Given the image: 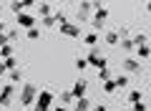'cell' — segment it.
<instances>
[{"mask_svg":"<svg viewBox=\"0 0 151 111\" xmlns=\"http://www.w3.org/2000/svg\"><path fill=\"white\" fill-rule=\"evenodd\" d=\"M35 96H38V89H35V83L25 81V83L20 86V106L30 109V106H33V101H35Z\"/></svg>","mask_w":151,"mask_h":111,"instance_id":"1","label":"cell"},{"mask_svg":"<svg viewBox=\"0 0 151 111\" xmlns=\"http://www.w3.org/2000/svg\"><path fill=\"white\" fill-rule=\"evenodd\" d=\"M35 111H48L50 109V104H53V91L50 89H43V91H38V96H35Z\"/></svg>","mask_w":151,"mask_h":111,"instance_id":"2","label":"cell"},{"mask_svg":"<svg viewBox=\"0 0 151 111\" xmlns=\"http://www.w3.org/2000/svg\"><path fill=\"white\" fill-rule=\"evenodd\" d=\"M15 86L13 83H5V86H0V106L3 109H8V106L13 104V99H15Z\"/></svg>","mask_w":151,"mask_h":111,"instance_id":"3","label":"cell"},{"mask_svg":"<svg viewBox=\"0 0 151 111\" xmlns=\"http://www.w3.org/2000/svg\"><path fill=\"white\" fill-rule=\"evenodd\" d=\"M86 63L88 66H93V68H106V58H103V56H98V51L96 48H91V51H88V56H86Z\"/></svg>","mask_w":151,"mask_h":111,"instance_id":"4","label":"cell"},{"mask_svg":"<svg viewBox=\"0 0 151 111\" xmlns=\"http://www.w3.org/2000/svg\"><path fill=\"white\" fill-rule=\"evenodd\" d=\"M15 25L18 28H35V15H30V13H20V15H15Z\"/></svg>","mask_w":151,"mask_h":111,"instance_id":"5","label":"cell"},{"mask_svg":"<svg viewBox=\"0 0 151 111\" xmlns=\"http://www.w3.org/2000/svg\"><path fill=\"white\" fill-rule=\"evenodd\" d=\"M86 91H88V81H76L73 83V89H70V96H73V101L76 99H83V96H86Z\"/></svg>","mask_w":151,"mask_h":111,"instance_id":"6","label":"cell"},{"mask_svg":"<svg viewBox=\"0 0 151 111\" xmlns=\"http://www.w3.org/2000/svg\"><path fill=\"white\" fill-rule=\"evenodd\" d=\"M58 30L68 38H81V28L76 25V23H63V25H58Z\"/></svg>","mask_w":151,"mask_h":111,"instance_id":"7","label":"cell"},{"mask_svg":"<svg viewBox=\"0 0 151 111\" xmlns=\"http://www.w3.org/2000/svg\"><path fill=\"white\" fill-rule=\"evenodd\" d=\"M124 68H126V73H141V61L139 58H126Z\"/></svg>","mask_w":151,"mask_h":111,"instance_id":"8","label":"cell"},{"mask_svg":"<svg viewBox=\"0 0 151 111\" xmlns=\"http://www.w3.org/2000/svg\"><path fill=\"white\" fill-rule=\"evenodd\" d=\"M35 13L43 15V18H48V15H53V5H50V3H35Z\"/></svg>","mask_w":151,"mask_h":111,"instance_id":"9","label":"cell"},{"mask_svg":"<svg viewBox=\"0 0 151 111\" xmlns=\"http://www.w3.org/2000/svg\"><path fill=\"white\" fill-rule=\"evenodd\" d=\"M18 38H20V30H18V28H8V30H5V41L10 43V46H15Z\"/></svg>","mask_w":151,"mask_h":111,"instance_id":"10","label":"cell"},{"mask_svg":"<svg viewBox=\"0 0 151 111\" xmlns=\"http://www.w3.org/2000/svg\"><path fill=\"white\" fill-rule=\"evenodd\" d=\"M91 109V101L83 96V99H76V104H73V111H88Z\"/></svg>","mask_w":151,"mask_h":111,"instance_id":"11","label":"cell"},{"mask_svg":"<svg viewBox=\"0 0 151 111\" xmlns=\"http://www.w3.org/2000/svg\"><path fill=\"white\" fill-rule=\"evenodd\" d=\"M0 56H3V61L13 58V56H15V46H10V43H8V46H0Z\"/></svg>","mask_w":151,"mask_h":111,"instance_id":"12","label":"cell"},{"mask_svg":"<svg viewBox=\"0 0 151 111\" xmlns=\"http://www.w3.org/2000/svg\"><path fill=\"white\" fill-rule=\"evenodd\" d=\"M8 78H10V83L13 86H18V83H23V73H20V71H8Z\"/></svg>","mask_w":151,"mask_h":111,"instance_id":"13","label":"cell"},{"mask_svg":"<svg viewBox=\"0 0 151 111\" xmlns=\"http://www.w3.org/2000/svg\"><path fill=\"white\" fill-rule=\"evenodd\" d=\"M83 43H86V46H96V43H98V33H93V30H88L86 33V36H83Z\"/></svg>","mask_w":151,"mask_h":111,"instance_id":"14","label":"cell"},{"mask_svg":"<svg viewBox=\"0 0 151 111\" xmlns=\"http://www.w3.org/2000/svg\"><path fill=\"white\" fill-rule=\"evenodd\" d=\"M106 43H108V46H119V43H121L119 33H116V30H108L106 33Z\"/></svg>","mask_w":151,"mask_h":111,"instance_id":"15","label":"cell"},{"mask_svg":"<svg viewBox=\"0 0 151 111\" xmlns=\"http://www.w3.org/2000/svg\"><path fill=\"white\" fill-rule=\"evenodd\" d=\"M136 56H139V58H151V46L149 43H146V46H139L136 48Z\"/></svg>","mask_w":151,"mask_h":111,"instance_id":"16","label":"cell"},{"mask_svg":"<svg viewBox=\"0 0 151 111\" xmlns=\"http://www.w3.org/2000/svg\"><path fill=\"white\" fill-rule=\"evenodd\" d=\"M121 48H124L126 53H134V51H136V46H134V41H131V38H124V41H121Z\"/></svg>","mask_w":151,"mask_h":111,"instance_id":"17","label":"cell"},{"mask_svg":"<svg viewBox=\"0 0 151 111\" xmlns=\"http://www.w3.org/2000/svg\"><path fill=\"white\" fill-rule=\"evenodd\" d=\"M25 36H28V41H38L40 38V28H28Z\"/></svg>","mask_w":151,"mask_h":111,"instance_id":"18","label":"cell"},{"mask_svg":"<svg viewBox=\"0 0 151 111\" xmlns=\"http://www.w3.org/2000/svg\"><path fill=\"white\" fill-rule=\"evenodd\" d=\"M60 104H63L65 109H68V106L73 104V96H70V91H63V94H60Z\"/></svg>","mask_w":151,"mask_h":111,"instance_id":"19","label":"cell"},{"mask_svg":"<svg viewBox=\"0 0 151 111\" xmlns=\"http://www.w3.org/2000/svg\"><path fill=\"white\" fill-rule=\"evenodd\" d=\"M53 20H55V25H63V23H68V20H65V13H63V10H55V13H53Z\"/></svg>","mask_w":151,"mask_h":111,"instance_id":"20","label":"cell"},{"mask_svg":"<svg viewBox=\"0 0 151 111\" xmlns=\"http://www.w3.org/2000/svg\"><path fill=\"white\" fill-rule=\"evenodd\" d=\"M103 91H106V94H113V91H116V81H113V78L103 81Z\"/></svg>","mask_w":151,"mask_h":111,"instance_id":"21","label":"cell"},{"mask_svg":"<svg viewBox=\"0 0 151 111\" xmlns=\"http://www.w3.org/2000/svg\"><path fill=\"white\" fill-rule=\"evenodd\" d=\"M131 41H134V46H136V48H139V46H146V36H144V33H136Z\"/></svg>","mask_w":151,"mask_h":111,"instance_id":"22","label":"cell"},{"mask_svg":"<svg viewBox=\"0 0 151 111\" xmlns=\"http://www.w3.org/2000/svg\"><path fill=\"white\" fill-rule=\"evenodd\" d=\"M3 63H5V68H8V71H15V68H18V61H15V56H13V58H5Z\"/></svg>","mask_w":151,"mask_h":111,"instance_id":"23","label":"cell"},{"mask_svg":"<svg viewBox=\"0 0 151 111\" xmlns=\"http://www.w3.org/2000/svg\"><path fill=\"white\" fill-rule=\"evenodd\" d=\"M129 101H131V104H139V101H141V91H129Z\"/></svg>","mask_w":151,"mask_h":111,"instance_id":"24","label":"cell"},{"mask_svg":"<svg viewBox=\"0 0 151 111\" xmlns=\"http://www.w3.org/2000/svg\"><path fill=\"white\" fill-rule=\"evenodd\" d=\"M76 68H78V71H86V68H88L86 58H76Z\"/></svg>","mask_w":151,"mask_h":111,"instance_id":"25","label":"cell"},{"mask_svg":"<svg viewBox=\"0 0 151 111\" xmlns=\"http://www.w3.org/2000/svg\"><path fill=\"white\" fill-rule=\"evenodd\" d=\"M116 81V89H119V86H129V76H119V78H113Z\"/></svg>","mask_w":151,"mask_h":111,"instance_id":"26","label":"cell"},{"mask_svg":"<svg viewBox=\"0 0 151 111\" xmlns=\"http://www.w3.org/2000/svg\"><path fill=\"white\" fill-rule=\"evenodd\" d=\"M98 78H101V81H108V78H111V71H108V68H101V71H98Z\"/></svg>","mask_w":151,"mask_h":111,"instance_id":"27","label":"cell"},{"mask_svg":"<svg viewBox=\"0 0 151 111\" xmlns=\"http://www.w3.org/2000/svg\"><path fill=\"white\" fill-rule=\"evenodd\" d=\"M43 25H45V28H53V25H55V20H53V15H48V18H43Z\"/></svg>","mask_w":151,"mask_h":111,"instance_id":"28","label":"cell"},{"mask_svg":"<svg viewBox=\"0 0 151 111\" xmlns=\"http://www.w3.org/2000/svg\"><path fill=\"white\" fill-rule=\"evenodd\" d=\"M131 111H146V106L139 101V104H131Z\"/></svg>","mask_w":151,"mask_h":111,"instance_id":"29","label":"cell"},{"mask_svg":"<svg viewBox=\"0 0 151 111\" xmlns=\"http://www.w3.org/2000/svg\"><path fill=\"white\" fill-rule=\"evenodd\" d=\"M93 111H108V106H103V104H98V106H96V109H93Z\"/></svg>","mask_w":151,"mask_h":111,"instance_id":"30","label":"cell"},{"mask_svg":"<svg viewBox=\"0 0 151 111\" xmlns=\"http://www.w3.org/2000/svg\"><path fill=\"white\" fill-rule=\"evenodd\" d=\"M3 73H8V68H5V63L0 61V76H3Z\"/></svg>","mask_w":151,"mask_h":111,"instance_id":"31","label":"cell"},{"mask_svg":"<svg viewBox=\"0 0 151 111\" xmlns=\"http://www.w3.org/2000/svg\"><path fill=\"white\" fill-rule=\"evenodd\" d=\"M8 30V25H5V23H3V20H0V36H3V33H5Z\"/></svg>","mask_w":151,"mask_h":111,"instance_id":"32","label":"cell"},{"mask_svg":"<svg viewBox=\"0 0 151 111\" xmlns=\"http://www.w3.org/2000/svg\"><path fill=\"white\" fill-rule=\"evenodd\" d=\"M0 46H8V41H5V33L0 36Z\"/></svg>","mask_w":151,"mask_h":111,"instance_id":"33","label":"cell"},{"mask_svg":"<svg viewBox=\"0 0 151 111\" xmlns=\"http://www.w3.org/2000/svg\"><path fill=\"white\" fill-rule=\"evenodd\" d=\"M53 111H68V109H65V106H55Z\"/></svg>","mask_w":151,"mask_h":111,"instance_id":"34","label":"cell"},{"mask_svg":"<svg viewBox=\"0 0 151 111\" xmlns=\"http://www.w3.org/2000/svg\"><path fill=\"white\" fill-rule=\"evenodd\" d=\"M146 13H151V3H146Z\"/></svg>","mask_w":151,"mask_h":111,"instance_id":"35","label":"cell"},{"mask_svg":"<svg viewBox=\"0 0 151 111\" xmlns=\"http://www.w3.org/2000/svg\"><path fill=\"white\" fill-rule=\"evenodd\" d=\"M0 10H3V5H0Z\"/></svg>","mask_w":151,"mask_h":111,"instance_id":"36","label":"cell"},{"mask_svg":"<svg viewBox=\"0 0 151 111\" xmlns=\"http://www.w3.org/2000/svg\"><path fill=\"white\" fill-rule=\"evenodd\" d=\"M30 111H35V109H30Z\"/></svg>","mask_w":151,"mask_h":111,"instance_id":"37","label":"cell"},{"mask_svg":"<svg viewBox=\"0 0 151 111\" xmlns=\"http://www.w3.org/2000/svg\"><path fill=\"white\" fill-rule=\"evenodd\" d=\"M25 111H30V109H25Z\"/></svg>","mask_w":151,"mask_h":111,"instance_id":"38","label":"cell"},{"mask_svg":"<svg viewBox=\"0 0 151 111\" xmlns=\"http://www.w3.org/2000/svg\"><path fill=\"white\" fill-rule=\"evenodd\" d=\"M0 86H3V83H0Z\"/></svg>","mask_w":151,"mask_h":111,"instance_id":"39","label":"cell"}]
</instances>
